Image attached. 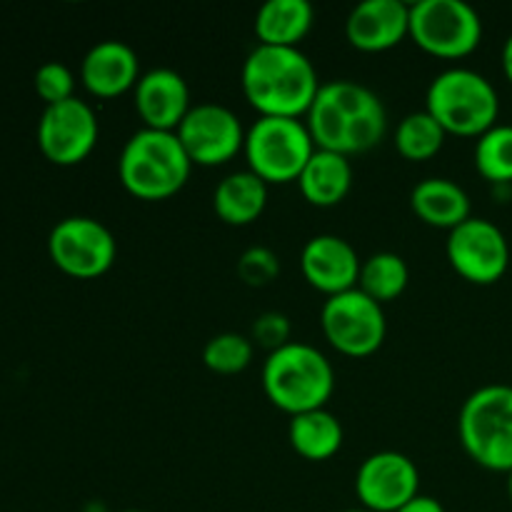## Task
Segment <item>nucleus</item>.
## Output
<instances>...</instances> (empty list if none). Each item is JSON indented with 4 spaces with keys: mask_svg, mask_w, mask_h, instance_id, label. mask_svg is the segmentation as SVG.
<instances>
[{
    "mask_svg": "<svg viewBox=\"0 0 512 512\" xmlns=\"http://www.w3.org/2000/svg\"><path fill=\"white\" fill-rule=\"evenodd\" d=\"M315 148L340 155L373 150L388 130V110L375 90L355 80H330L320 85L305 115Z\"/></svg>",
    "mask_w": 512,
    "mask_h": 512,
    "instance_id": "nucleus-1",
    "label": "nucleus"
},
{
    "mask_svg": "<svg viewBox=\"0 0 512 512\" xmlns=\"http://www.w3.org/2000/svg\"><path fill=\"white\" fill-rule=\"evenodd\" d=\"M240 85L258 115L303 118L323 83L315 63L300 48L258 43L245 58Z\"/></svg>",
    "mask_w": 512,
    "mask_h": 512,
    "instance_id": "nucleus-2",
    "label": "nucleus"
},
{
    "mask_svg": "<svg viewBox=\"0 0 512 512\" xmlns=\"http://www.w3.org/2000/svg\"><path fill=\"white\" fill-rule=\"evenodd\" d=\"M193 160L178 133L140 128L125 140L118 158V178L138 200H168L185 188Z\"/></svg>",
    "mask_w": 512,
    "mask_h": 512,
    "instance_id": "nucleus-3",
    "label": "nucleus"
},
{
    "mask_svg": "<svg viewBox=\"0 0 512 512\" xmlns=\"http://www.w3.org/2000/svg\"><path fill=\"white\" fill-rule=\"evenodd\" d=\"M263 393L290 418L328 408L335 393V368L315 345L293 340L265 358Z\"/></svg>",
    "mask_w": 512,
    "mask_h": 512,
    "instance_id": "nucleus-4",
    "label": "nucleus"
},
{
    "mask_svg": "<svg viewBox=\"0 0 512 512\" xmlns=\"http://www.w3.org/2000/svg\"><path fill=\"white\" fill-rule=\"evenodd\" d=\"M425 110L438 120L448 135L480 138L498 125L500 95L483 73L473 68H445L430 80Z\"/></svg>",
    "mask_w": 512,
    "mask_h": 512,
    "instance_id": "nucleus-5",
    "label": "nucleus"
},
{
    "mask_svg": "<svg viewBox=\"0 0 512 512\" xmlns=\"http://www.w3.org/2000/svg\"><path fill=\"white\" fill-rule=\"evenodd\" d=\"M458 438L480 468L512 470V385L490 383L465 398L458 413Z\"/></svg>",
    "mask_w": 512,
    "mask_h": 512,
    "instance_id": "nucleus-6",
    "label": "nucleus"
},
{
    "mask_svg": "<svg viewBox=\"0 0 512 512\" xmlns=\"http://www.w3.org/2000/svg\"><path fill=\"white\" fill-rule=\"evenodd\" d=\"M315 140L300 118L258 115L245 133L243 155L248 170L268 185L298 183L300 173L315 153Z\"/></svg>",
    "mask_w": 512,
    "mask_h": 512,
    "instance_id": "nucleus-7",
    "label": "nucleus"
},
{
    "mask_svg": "<svg viewBox=\"0 0 512 512\" xmlns=\"http://www.w3.org/2000/svg\"><path fill=\"white\" fill-rule=\"evenodd\" d=\"M410 38L435 58H468L483 40V18L465 0H418L410 5Z\"/></svg>",
    "mask_w": 512,
    "mask_h": 512,
    "instance_id": "nucleus-8",
    "label": "nucleus"
},
{
    "mask_svg": "<svg viewBox=\"0 0 512 512\" xmlns=\"http://www.w3.org/2000/svg\"><path fill=\"white\" fill-rule=\"evenodd\" d=\"M320 325L325 340L348 358H368L378 353L388 335L383 305L375 303L360 288L325 298Z\"/></svg>",
    "mask_w": 512,
    "mask_h": 512,
    "instance_id": "nucleus-9",
    "label": "nucleus"
},
{
    "mask_svg": "<svg viewBox=\"0 0 512 512\" xmlns=\"http://www.w3.org/2000/svg\"><path fill=\"white\" fill-rule=\"evenodd\" d=\"M50 260L65 275L93 280L108 273L118 258V240L105 223L90 215L58 220L48 235Z\"/></svg>",
    "mask_w": 512,
    "mask_h": 512,
    "instance_id": "nucleus-10",
    "label": "nucleus"
},
{
    "mask_svg": "<svg viewBox=\"0 0 512 512\" xmlns=\"http://www.w3.org/2000/svg\"><path fill=\"white\" fill-rule=\"evenodd\" d=\"M445 255L455 273L473 285H493L508 273L510 245L503 230L488 218H468L445 240Z\"/></svg>",
    "mask_w": 512,
    "mask_h": 512,
    "instance_id": "nucleus-11",
    "label": "nucleus"
},
{
    "mask_svg": "<svg viewBox=\"0 0 512 512\" xmlns=\"http://www.w3.org/2000/svg\"><path fill=\"white\" fill-rule=\"evenodd\" d=\"M100 138L98 115L85 100L70 98L45 105L38 120V148L60 168H70L88 158Z\"/></svg>",
    "mask_w": 512,
    "mask_h": 512,
    "instance_id": "nucleus-12",
    "label": "nucleus"
},
{
    "mask_svg": "<svg viewBox=\"0 0 512 512\" xmlns=\"http://www.w3.org/2000/svg\"><path fill=\"white\" fill-rule=\"evenodd\" d=\"M175 133L193 165L218 168L243 153L248 128H243L240 118L228 105L198 103L190 108Z\"/></svg>",
    "mask_w": 512,
    "mask_h": 512,
    "instance_id": "nucleus-13",
    "label": "nucleus"
},
{
    "mask_svg": "<svg viewBox=\"0 0 512 512\" xmlns=\"http://www.w3.org/2000/svg\"><path fill=\"white\" fill-rule=\"evenodd\" d=\"M360 508L370 512H398L420 495V470L398 450H378L360 463L355 473Z\"/></svg>",
    "mask_w": 512,
    "mask_h": 512,
    "instance_id": "nucleus-14",
    "label": "nucleus"
},
{
    "mask_svg": "<svg viewBox=\"0 0 512 512\" xmlns=\"http://www.w3.org/2000/svg\"><path fill=\"white\" fill-rule=\"evenodd\" d=\"M360 265L363 260L353 243L333 233L313 235L300 250L303 278L308 280L310 288L320 290L325 298L358 288Z\"/></svg>",
    "mask_w": 512,
    "mask_h": 512,
    "instance_id": "nucleus-15",
    "label": "nucleus"
},
{
    "mask_svg": "<svg viewBox=\"0 0 512 512\" xmlns=\"http://www.w3.org/2000/svg\"><path fill=\"white\" fill-rule=\"evenodd\" d=\"M133 103L143 120V128L168 130V133H175L193 108L188 80L173 68L145 70L133 88Z\"/></svg>",
    "mask_w": 512,
    "mask_h": 512,
    "instance_id": "nucleus-16",
    "label": "nucleus"
},
{
    "mask_svg": "<svg viewBox=\"0 0 512 512\" xmlns=\"http://www.w3.org/2000/svg\"><path fill=\"white\" fill-rule=\"evenodd\" d=\"M410 35V5L403 0H363L345 18V38L363 53H383Z\"/></svg>",
    "mask_w": 512,
    "mask_h": 512,
    "instance_id": "nucleus-17",
    "label": "nucleus"
},
{
    "mask_svg": "<svg viewBox=\"0 0 512 512\" xmlns=\"http://www.w3.org/2000/svg\"><path fill=\"white\" fill-rule=\"evenodd\" d=\"M140 58L135 48L125 40H100L80 63V80L85 90L95 98H118L138 85L140 80Z\"/></svg>",
    "mask_w": 512,
    "mask_h": 512,
    "instance_id": "nucleus-18",
    "label": "nucleus"
},
{
    "mask_svg": "<svg viewBox=\"0 0 512 512\" xmlns=\"http://www.w3.org/2000/svg\"><path fill=\"white\" fill-rule=\"evenodd\" d=\"M410 208L433 228L453 230L473 218V203L463 185L450 178H425L410 190Z\"/></svg>",
    "mask_w": 512,
    "mask_h": 512,
    "instance_id": "nucleus-19",
    "label": "nucleus"
},
{
    "mask_svg": "<svg viewBox=\"0 0 512 512\" xmlns=\"http://www.w3.org/2000/svg\"><path fill=\"white\" fill-rule=\"evenodd\" d=\"M300 193L315 208H335L353 188V163L348 155L333 150H315L298 178Z\"/></svg>",
    "mask_w": 512,
    "mask_h": 512,
    "instance_id": "nucleus-20",
    "label": "nucleus"
},
{
    "mask_svg": "<svg viewBox=\"0 0 512 512\" xmlns=\"http://www.w3.org/2000/svg\"><path fill=\"white\" fill-rule=\"evenodd\" d=\"M268 205V183L253 170H235L225 175L213 190V210L223 223L243 225L255 223Z\"/></svg>",
    "mask_w": 512,
    "mask_h": 512,
    "instance_id": "nucleus-21",
    "label": "nucleus"
},
{
    "mask_svg": "<svg viewBox=\"0 0 512 512\" xmlns=\"http://www.w3.org/2000/svg\"><path fill=\"white\" fill-rule=\"evenodd\" d=\"M315 23V8L308 0H265L255 13V35L260 45L298 48Z\"/></svg>",
    "mask_w": 512,
    "mask_h": 512,
    "instance_id": "nucleus-22",
    "label": "nucleus"
},
{
    "mask_svg": "<svg viewBox=\"0 0 512 512\" xmlns=\"http://www.w3.org/2000/svg\"><path fill=\"white\" fill-rule=\"evenodd\" d=\"M290 448L310 463H323L340 453L345 440L343 423L328 408L293 415L288 423Z\"/></svg>",
    "mask_w": 512,
    "mask_h": 512,
    "instance_id": "nucleus-23",
    "label": "nucleus"
},
{
    "mask_svg": "<svg viewBox=\"0 0 512 512\" xmlns=\"http://www.w3.org/2000/svg\"><path fill=\"white\" fill-rule=\"evenodd\" d=\"M408 283L410 268L403 255L398 253L380 250V253L365 258L363 265H360L358 288L380 305L398 300L408 288Z\"/></svg>",
    "mask_w": 512,
    "mask_h": 512,
    "instance_id": "nucleus-24",
    "label": "nucleus"
},
{
    "mask_svg": "<svg viewBox=\"0 0 512 512\" xmlns=\"http://www.w3.org/2000/svg\"><path fill=\"white\" fill-rule=\"evenodd\" d=\"M445 138V128L428 110H413L395 128V150L410 163H423L443 150Z\"/></svg>",
    "mask_w": 512,
    "mask_h": 512,
    "instance_id": "nucleus-25",
    "label": "nucleus"
},
{
    "mask_svg": "<svg viewBox=\"0 0 512 512\" xmlns=\"http://www.w3.org/2000/svg\"><path fill=\"white\" fill-rule=\"evenodd\" d=\"M475 168L495 185L512 183V125L498 123L475 140Z\"/></svg>",
    "mask_w": 512,
    "mask_h": 512,
    "instance_id": "nucleus-26",
    "label": "nucleus"
},
{
    "mask_svg": "<svg viewBox=\"0 0 512 512\" xmlns=\"http://www.w3.org/2000/svg\"><path fill=\"white\" fill-rule=\"evenodd\" d=\"M255 355V343L248 335L218 333L205 343L203 363L205 368L218 375H238L250 368Z\"/></svg>",
    "mask_w": 512,
    "mask_h": 512,
    "instance_id": "nucleus-27",
    "label": "nucleus"
},
{
    "mask_svg": "<svg viewBox=\"0 0 512 512\" xmlns=\"http://www.w3.org/2000/svg\"><path fill=\"white\" fill-rule=\"evenodd\" d=\"M238 278L250 288L270 285L280 275V258L268 245H250L238 258Z\"/></svg>",
    "mask_w": 512,
    "mask_h": 512,
    "instance_id": "nucleus-28",
    "label": "nucleus"
},
{
    "mask_svg": "<svg viewBox=\"0 0 512 512\" xmlns=\"http://www.w3.org/2000/svg\"><path fill=\"white\" fill-rule=\"evenodd\" d=\"M35 93L45 105L63 103V100L75 98V75L60 60H48L35 70Z\"/></svg>",
    "mask_w": 512,
    "mask_h": 512,
    "instance_id": "nucleus-29",
    "label": "nucleus"
},
{
    "mask_svg": "<svg viewBox=\"0 0 512 512\" xmlns=\"http://www.w3.org/2000/svg\"><path fill=\"white\" fill-rule=\"evenodd\" d=\"M293 325H290V318L285 313H278V310H265L255 318L253 330H250V340H253L258 348H265L268 353H275L283 345L293 343Z\"/></svg>",
    "mask_w": 512,
    "mask_h": 512,
    "instance_id": "nucleus-30",
    "label": "nucleus"
},
{
    "mask_svg": "<svg viewBox=\"0 0 512 512\" xmlns=\"http://www.w3.org/2000/svg\"><path fill=\"white\" fill-rule=\"evenodd\" d=\"M398 512H445V508L440 500L433 498V495L420 493V495H415L408 505H403Z\"/></svg>",
    "mask_w": 512,
    "mask_h": 512,
    "instance_id": "nucleus-31",
    "label": "nucleus"
},
{
    "mask_svg": "<svg viewBox=\"0 0 512 512\" xmlns=\"http://www.w3.org/2000/svg\"><path fill=\"white\" fill-rule=\"evenodd\" d=\"M503 73L512 83V33L508 35V40H505L503 45Z\"/></svg>",
    "mask_w": 512,
    "mask_h": 512,
    "instance_id": "nucleus-32",
    "label": "nucleus"
},
{
    "mask_svg": "<svg viewBox=\"0 0 512 512\" xmlns=\"http://www.w3.org/2000/svg\"><path fill=\"white\" fill-rule=\"evenodd\" d=\"M508 498H510V503H512V470L508 473Z\"/></svg>",
    "mask_w": 512,
    "mask_h": 512,
    "instance_id": "nucleus-33",
    "label": "nucleus"
},
{
    "mask_svg": "<svg viewBox=\"0 0 512 512\" xmlns=\"http://www.w3.org/2000/svg\"><path fill=\"white\" fill-rule=\"evenodd\" d=\"M340 512H370V510H365V508H348V510H340Z\"/></svg>",
    "mask_w": 512,
    "mask_h": 512,
    "instance_id": "nucleus-34",
    "label": "nucleus"
},
{
    "mask_svg": "<svg viewBox=\"0 0 512 512\" xmlns=\"http://www.w3.org/2000/svg\"><path fill=\"white\" fill-rule=\"evenodd\" d=\"M123 512H145V510H123Z\"/></svg>",
    "mask_w": 512,
    "mask_h": 512,
    "instance_id": "nucleus-35",
    "label": "nucleus"
}]
</instances>
